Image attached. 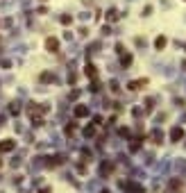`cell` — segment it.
Segmentation results:
<instances>
[{"label": "cell", "mask_w": 186, "mask_h": 193, "mask_svg": "<svg viewBox=\"0 0 186 193\" xmlns=\"http://www.w3.org/2000/svg\"><path fill=\"white\" fill-rule=\"evenodd\" d=\"M45 50H48V52H59V39L48 36V39H45Z\"/></svg>", "instance_id": "6da1fadb"}, {"label": "cell", "mask_w": 186, "mask_h": 193, "mask_svg": "<svg viewBox=\"0 0 186 193\" xmlns=\"http://www.w3.org/2000/svg\"><path fill=\"white\" fill-rule=\"evenodd\" d=\"M184 137H186V132H184L182 127H173V130H170V141H175V143H179V141H182Z\"/></svg>", "instance_id": "7a4b0ae2"}, {"label": "cell", "mask_w": 186, "mask_h": 193, "mask_svg": "<svg viewBox=\"0 0 186 193\" xmlns=\"http://www.w3.org/2000/svg\"><path fill=\"white\" fill-rule=\"evenodd\" d=\"M14 148H16V141H12V139L0 141V152H12Z\"/></svg>", "instance_id": "3957f363"}, {"label": "cell", "mask_w": 186, "mask_h": 193, "mask_svg": "<svg viewBox=\"0 0 186 193\" xmlns=\"http://www.w3.org/2000/svg\"><path fill=\"white\" fill-rule=\"evenodd\" d=\"M84 75H86V77H91V80H98V71H95V66H93V64H86V66H84Z\"/></svg>", "instance_id": "277c9868"}, {"label": "cell", "mask_w": 186, "mask_h": 193, "mask_svg": "<svg viewBox=\"0 0 186 193\" xmlns=\"http://www.w3.org/2000/svg\"><path fill=\"white\" fill-rule=\"evenodd\" d=\"M75 116H77V118H86V116H89V107H86V105H77V107H75Z\"/></svg>", "instance_id": "5b68a950"}, {"label": "cell", "mask_w": 186, "mask_h": 193, "mask_svg": "<svg viewBox=\"0 0 186 193\" xmlns=\"http://www.w3.org/2000/svg\"><path fill=\"white\" fill-rule=\"evenodd\" d=\"M166 46H168V39H166L163 34L154 39V48H157V50H163V48H166Z\"/></svg>", "instance_id": "8992f818"}, {"label": "cell", "mask_w": 186, "mask_h": 193, "mask_svg": "<svg viewBox=\"0 0 186 193\" xmlns=\"http://www.w3.org/2000/svg\"><path fill=\"white\" fill-rule=\"evenodd\" d=\"M145 84H148L145 77H143V80H134V82H130V89H132V91H139V89H143Z\"/></svg>", "instance_id": "52a82bcc"}, {"label": "cell", "mask_w": 186, "mask_h": 193, "mask_svg": "<svg viewBox=\"0 0 186 193\" xmlns=\"http://www.w3.org/2000/svg\"><path fill=\"white\" fill-rule=\"evenodd\" d=\"M150 139H152V143H161L163 141V132L161 130H152L150 132Z\"/></svg>", "instance_id": "ba28073f"}, {"label": "cell", "mask_w": 186, "mask_h": 193, "mask_svg": "<svg viewBox=\"0 0 186 193\" xmlns=\"http://www.w3.org/2000/svg\"><path fill=\"white\" fill-rule=\"evenodd\" d=\"M118 18H120V14L116 12V9H109V12H107V21H109V23H114V21H118Z\"/></svg>", "instance_id": "9c48e42d"}, {"label": "cell", "mask_w": 186, "mask_h": 193, "mask_svg": "<svg viewBox=\"0 0 186 193\" xmlns=\"http://www.w3.org/2000/svg\"><path fill=\"white\" fill-rule=\"evenodd\" d=\"M182 189V182L179 180H170V191H179Z\"/></svg>", "instance_id": "30bf717a"}, {"label": "cell", "mask_w": 186, "mask_h": 193, "mask_svg": "<svg viewBox=\"0 0 186 193\" xmlns=\"http://www.w3.org/2000/svg\"><path fill=\"white\" fill-rule=\"evenodd\" d=\"M111 170H114V166H111V164H102V175H109Z\"/></svg>", "instance_id": "8fae6325"}, {"label": "cell", "mask_w": 186, "mask_h": 193, "mask_svg": "<svg viewBox=\"0 0 186 193\" xmlns=\"http://www.w3.org/2000/svg\"><path fill=\"white\" fill-rule=\"evenodd\" d=\"M59 21H61V25H71V23H73V18L68 16V14H64V16L59 18Z\"/></svg>", "instance_id": "7c38bea8"}, {"label": "cell", "mask_w": 186, "mask_h": 193, "mask_svg": "<svg viewBox=\"0 0 186 193\" xmlns=\"http://www.w3.org/2000/svg\"><path fill=\"white\" fill-rule=\"evenodd\" d=\"M120 62H123V66H130V64H132V55H123Z\"/></svg>", "instance_id": "4fadbf2b"}, {"label": "cell", "mask_w": 186, "mask_h": 193, "mask_svg": "<svg viewBox=\"0 0 186 193\" xmlns=\"http://www.w3.org/2000/svg\"><path fill=\"white\" fill-rule=\"evenodd\" d=\"M91 91H93V93L100 91V82H98V80H93V82H91Z\"/></svg>", "instance_id": "5bb4252c"}, {"label": "cell", "mask_w": 186, "mask_h": 193, "mask_svg": "<svg viewBox=\"0 0 186 193\" xmlns=\"http://www.w3.org/2000/svg\"><path fill=\"white\" fill-rule=\"evenodd\" d=\"M50 80H52L50 73H43V75H41V82H50Z\"/></svg>", "instance_id": "9a60e30c"}, {"label": "cell", "mask_w": 186, "mask_h": 193, "mask_svg": "<svg viewBox=\"0 0 186 193\" xmlns=\"http://www.w3.org/2000/svg\"><path fill=\"white\" fill-rule=\"evenodd\" d=\"M39 193H50V189H48V186H43V189L39 191Z\"/></svg>", "instance_id": "2e32d148"}]
</instances>
